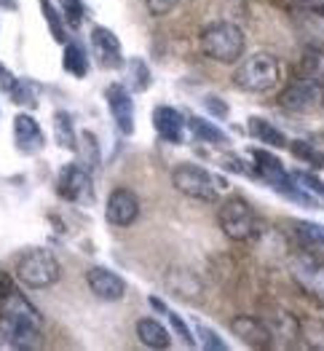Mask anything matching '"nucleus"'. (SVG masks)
Listing matches in <instances>:
<instances>
[{"mask_svg": "<svg viewBox=\"0 0 324 351\" xmlns=\"http://www.w3.org/2000/svg\"><path fill=\"white\" fill-rule=\"evenodd\" d=\"M199 46L209 59H214L220 64H236L244 57L247 38H244V29L234 22H212L201 29Z\"/></svg>", "mask_w": 324, "mask_h": 351, "instance_id": "nucleus-1", "label": "nucleus"}, {"mask_svg": "<svg viewBox=\"0 0 324 351\" xmlns=\"http://www.w3.org/2000/svg\"><path fill=\"white\" fill-rule=\"evenodd\" d=\"M172 185L182 196L188 199H196V202H204V204H214L220 191L225 188V180L223 177H214L209 169L199 167V164H177L175 172H172Z\"/></svg>", "mask_w": 324, "mask_h": 351, "instance_id": "nucleus-2", "label": "nucleus"}, {"mask_svg": "<svg viewBox=\"0 0 324 351\" xmlns=\"http://www.w3.org/2000/svg\"><path fill=\"white\" fill-rule=\"evenodd\" d=\"M16 279L32 287V290H46L51 285H57L59 276H62V268L59 261L54 258V252L43 250V247H35V250H25L19 258H16V268H14Z\"/></svg>", "mask_w": 324, "mask_h": 351, "instance_id": "nucleus-3", "label": "nucleus"}, {"mask_svg": "<svg viewBox=\"0 0 324 351\" xmlns=\"http://www.w3.org/2000/svg\"><path fill=\"white\" fill-rule=\"evenodd\" d=\"M279 59L268 51H258L236 67L234 84L247 94H263L279 84Z\"/></svg>", "mask_w": 324, "mask_h": 351, "instance_id": "nucleus-4", "label": "nucleus"}, {"mask_svg": "<svg viewBox=\"0 0 324 351\" xmlns=\"http://www.w3.org/2000/svg\"><path fill=\"white\" fill-rule=\"evenodd\" d=\"M217 223L231 241H249L258 236V217H255L249 202L241 196H231L220 204Z\"/></svg>", "mask_w": 324, "mask_h": 351, "instance_id": "nucleus-5", "label": "nucleus"}, {"mask_svg": "<svg viewBox=\"0 0 324 351\" xmlns=\"http://www.w3.org/2000/svg\"><path fill=\"white\" fill-rule=\"evenodd\" d=\"M279 105L297 116H311L324 108V81L311 75V78H297L287 84L279 94Z\"/></svg>", "mask_w": 324, "mask_h": 351, "instance_id": "nucleus-6", "label": "nucleus"}, {"mask_svg": "<svg viewBox=\"0 0 324 351\" xmlns=\"http://www.w3.org/2000/svg\"><path fill=\"white\" fill-rule=\"evenodd\" d=\"M57 196L70 204L94 202V180L84 164H64L57 175Z\"/></svg>", "mask_w": 324, "mask_h": 351, "instance_id": "nucleus-7", "label": "nucleus"}, {"mask_svg": "<svg viewBox=\"0 0 324 351\" xmlns=\"http://www.w3.org/2000/svg\"><path fill=\"white\" fill-rule=\"evenodd\" d=\"M290 274L297 282V287L306 295H311L314 300H319L324 306V261L316 255H297L290 263Z\"/></svg>", "mask_w": 324, "mask_h": 351, "instance_id": "nucleus-8", "label": "nucleus"}, {"mask_svg": "<svg viewBox=\"0 0 324 351\" xmlns=\"http://www.w3.org/2000/svg\"><path fill=\"white\" fill-rule=\"evenodd\" d=\"M88 43H91V54L102 70H123L126 59H123V49H121V38L113 29L97 25L91 29Z\"/></svg>", "mask_w": 324, "mask_h": 351, "instance_id": "nucleus-9", "label": "nucleus"}, {"mask_svg": "<svg viewBox=\"0 0 324 351\" xmlns=\"http://www.w3.org/2000/svg\"><path fill=\"white\" fill-rule=\"evenodd\" d=\"M140 217V199L132 188H116L108 202H105V220L110 226H118V228H129L134 226Z\"/></svg>", "mask_w": 324, "mask_h": 351, "instance_id": "nucleus-10", "label": "nucleus"}, {"mask_svg": "<svg viewBox=\"0 0 324 351\" xmlns=\"http://www.w3.org/2000/svg\"><path fill=\"white\" fill-rule=\"evenodd\" d=\"M105 102H108V110L116 121L118 132L123 137H132L134 134V99H132V91L123 84H110L105 88Z\"/></svg>", "mask_w": 324, "mask_h": 351, "instance_id": "nucleus-11", "label": "nucleus"}, {"mask_svg": "<svg viewBox=\"0 0 324 351\" xmlns=\"http://www.w3.org/2000/svg\"><path fill=\"white\" fill-rule=\"evenodd\" d=\"M86 285L94 298L105 300V303H116L126 298V282L118 276L116 271L110 268H102V265H94L86 271Z\"/></svg>", "mask_w": 324, "mask_h": 351, "instance_id": "nucleus-12", "label": "nucleus"}, {"mask_svg": "<svg viewBox=\"0 0 324 351\" xmlns=\"http://www.w3.org/2000/svg\"><path fill=\"white\" fill-rule=\"evenodd\" d=\"M231 332L244 346H252V349H268L273 343V330L258 317H247V314L234 317L231 319Z\"/></svg>", "mask_w": 324, "mask_h": 351, "instance_id": "nucleus-13", "label": "nucleus"}, {"mask_svg": "<svg viewBox=\"0 0 324 351\" xmlns=\"http://www.w3.org/2000/svg\"><path fill=\"white\" fill-rule=\"evenodd\" d=\"M14 145L25 156H35L46 145V134H43L40 123L29 113H16L14 116Z\"/></svg>", "mask_w": 324, "mask_h": 351, "instance_id": "nucleus-14", "label": "nucleus"}, {"mask_svg": "<svg viewBox=\"0 0 324 351\" xmlns=\"http://www.w3.org/2000/svg\"><path fill=\"white\" fill-rule=\"evenodd\" d=\"M185 126H188V118L182 116L177 108H172V105H158L153 110V129H155V134L161 140L172 143V145H182Z\"/></svg>", "mask_w": 324, "mask_h": 351, "instance_id": "nucleus-15", "label": "nucleus"}, {"mask_svg": "<svg viewBox=\"0 0 324 351\" xmlns=\"http://www.w3.org/2000/svg\"><path fill=\"white\" fill-rule=\"evenodd\" d=\"M134 332L140 338V343L147 349H169L172 346V332L153 317H142L134 324Z\"/></svg>", "mask_w": 324, "mask_h": 351, "instance_id": "nucleus-16", "label": "nucleus"}, {"mask_svg": "<svg viewBox=\"0 0 324 351\" xmlns=\"http://www.w3.org/2000/svg\"><path fill=\"white\" fill-rule=\"evenodd\" d=\"M247 132H249L252 140H258V143H263V145H268V147L290 145L287 134H284L282 129H276L271 121H265V118H260V116H252L249 121H247Z\"/></svg>", "mask_w": 324, "mask_h": 351, "instance_id": "nucleus-17", "label": "nucleus"}, {"mask_svg": "<svg viewBox=\"0 0 324 351\" xmlns=\"http://www.w3.org/2000/svg\"><path fill=\"white\" fill-rule=\"evenodd\" d=\"M62 67L64 73H70L73 78H86L88 70H91V62L84 49V43L78 40H67L64 43V51H62Z\"/></svg>", "mask_w": 324, "mask_h": 351, "instance_id": "nucleus-18", "label": "nucleus"}, {"mask_svg": "<svg viewBox=\"0 0 324 351\" xmlns=\"http://www.w3.org/2000/svg\"><path fill=\"white\" fill-rule=\"evenodd\" d=\"M150 84H153V73L145 64V59H126V64H123V86L129 88L132 94H140V91H147Z\"/></svg>", "mask_w": 324, "mask_h": 351, "instance_id": "nucleus-19", "label": "nucleus"}, {"mask_svg": "<svg viewBox=\"0 0 324 351\" xmlns=\"http://www.w3.org/2000/svg\"><path fill=\"white\" fill-rule=\"evenodd\" d=\"M188 132H190L196 140L209 143V145H225V143H228V134H225L220 126L209 123V121L201 116H188Z\"/></svg>", "mask_w": 324, "mask_h": 351, "instance_id": "nucleus-20", "label": "nucleus"}, {"mask_svg": "<svg viewBox=\"0 0 324 351\" xmlns=\"http://www.w3.org/2000/svg\"><path fill=\"white\" fill-rule=\"evenodd\" d=\"M150 306H153L155 311H161V314H164V317L169 319V324H172V330H175L177 335H179V341H182L185 346H190V349H193V346L199 343V341H196V335L190 332V327H188V322H185V319H182V317L177 314L175 308H169V306H166V303H164L161 298H155V295H153V298H150Z\"/></svg>", "mask_w": 324, "mask_h": 351, "instance_id": "nucleus-21", "label": "nucleus"}, {"mask_svg": "<svg viewBox=\"0 0 324 351\" xmlns=\"http://www.w3.org/2000/svg\"><path fill=\"white\" fill-rule=\"evenodd\" d=\"M54 137H57V145L62 150H70V153L78 150V134H75V126H73V116L67 110L54 113Z\"/></svg>", "mask_w": 324, "mask_h": 351, "instance_id": "nucleus-22", "label": "nucleus"}, {"mask_svg": "<svg viewBox=\"0 0 324 351\" xmlns=\"http://www.w3.org/2000/svg\"><path fill=\"white\" fill-rule=\"evenodd\" d=\"M38 5H40V14H43V19H46V27L51 32V38L57 40V43H67L70 38H67V25H64V16H62V11H59V5H54L51 0H38Z\"/></svg>", "mask_w": 324, "mask_h": 351, "instance_id": "nucleus-23", "label": "nucleus"}, {"mask_svg": "<svg viewBox=\"0 0 324 351\" xmlns=\"http://www.w3.org/2000/svg\"><path fill=\"white\" fill-rule=\"evenodd\" d=\"M290 175H292V180L297 182V188H300L314 204L324 206V180H319L314 172H306V169H295Z\"/></svg>", "mask_w": 324, "mask_h": 351, "instance_id": "nucleus-24", "label": "nucleus"}, {"mask_svg": "<svg viewBox=\"0 0 324 351\" xmlns=\"http://www.w3.org/2000/svg\"><path fill=\"white\" fill-rule=\"evenodd\" d=\"M287 147H290V153H292L297 161L308 164L314 172H324V150H319V147L311 145V143H306V140H292Z\"/></svg>", "mask_w": 324, "mask_h": 351, "instance_id": "nucleus-25", "label": "nucleus"}, {"mask_svg": "<svg viewBox=\"0 0 324 351\" xmlns=\"http://www.w3.org/2000/svg\"><path fill=\"white\" fill-rule=\"evenodd\" d=\"M8 97H11L14 105L38 108V86H35V81H29V78H19L16 86H14V91H11Z\"/></svg>", "mask_w": 324, "mask_h": 351, "instance_id": "nucleus-26", "label": "nucleus"}, {"mask_svg": "<svg viewBox=\"0 0 324 351\" xmlns=\"http://www.w3.org/2000/svg\"><path fill=\"white\" fill-rule=\"evenodd\" d=\"M62 16H64V25L73 29H78L84 22H86V5L84 0H59L57 3Z\"/></svg>", "mask_w": 324, "mask_h": 351, "instance_id": "nucleus-27", "label": "nucleus"}, {"mask_svg": "<svg viewBox=\"0 0 324 351\" xmlns=\"http://www.w3.org/2000/svg\"><path fill=\"white\" fill-rule=\"evenodd\" d=\"M295 234L300 236L306 244H316L324 247V226L322 223H314V220H292Z\"/></svg>", "mask_w": 324, "mask_h": 351, "instance_id": "nucleus-28", "label": "nucleus"}, {"mask_svg": "<svg viewBox=\"0 0 324 351\" xmlns=\"http://www.w3.org/2000/svg\"><path fill=\"white\" fill-rule=\"evenodd\" d=\"M196 335H199V343L204 346L206 351H225L228 346H225V341L212 330V327H206V324H196Z\"/></svg>", "mask_w": 324, "mask_h": 351, "instance_id": "nucleus-29", "label": "nucleus"}, {"mask_svg": "<svg viewBox=\"0 0 324 351\" xmlns=\"http://www.w3.org/2000/svg\"><path fill=\"white\" fill-rule=\"evenodd\" d=\"M223 167L228 169V172H234V175H244V177H258L255 175V167H249V164H244L238 156H223Z\"/></svg>", "mask_w": 324, "mask_h": 351, "instance_id": "nucleus-30", "label": "nucleus"}, {"mask_svg": "<svg viewBox=\"0 0 324 351\" xmlns=\"http://www.w3.org/2000/svg\"><path fill=\"white\" fill-rule=\"evenodd\" d=\"M177 3H179V0H145L150 16H166V14H172Z\"/></svg>", "mask_w": 324, "mask_h": 351, "instance_id": "nucleus-31", "label": "nucleus"}, {"mask_svg": "<svg viewBox=\"0 0 324 351\" xmlns=\"http://www.w3.org/2000/svg\"><path fill=\"white\" fill-rule=\"evenodd\" d=\"M204 108L209 116L214 118H228V105L220 99V97H214V94H209V97H204Z\"/></svg>", "mask_w": 324, "mask_h": 351, "instance_id": "nucleus-32", "label": "nucleus"}, {"mask_svg": "<svg viewBox=\"0 0 324 351\" xmlns=\"http://www.w3.org/2000/svg\"><path fill=\"white\" fill-rule=\"evenodd\" d=\"M14 293H16V282H14V276H11L8 271H0V306H3Z\"/></svg>", "mask_w": 324, "mask_h": 351, "instance_id": "nucleus-33", "label": "nucleus"}, {"mask_svg": "<svg viewBox=\"0 0 324 351\" xmlns=\"http://www.w3.org/2000/svg\"><path fill=\"white\" fill-rule=\"evenodd\" d=\"M16 81H19V78H16V75H14V73L0 62V91H3V94H11L14 86H16Z\"/></svg>", "mask_w": 324, "mask_h": 351, "instance_id": "nucleus-34", "label": "nucleus"}, {"mask_svg": "<svg viewBox=\"0 0 324 351\" xmlns=\"http://www.w3.org/2000/svg\"><path fill=\"white\" fill-rule=\"evenodd\" d=\"M0 8L3 11H16L19 8V0H0Z\"/></svg>", "mask_w": 324, "mask_h": 351, "instance_id": "nucleus-35", "label": "nucleus"}, {"mask_svg": "<svg viewBox=\"0 0 324 351\" xmlns=\"http://www.w3.org/2000/svg\"><path fill=\"white\" fill-rule=\"evenodd\" d=\"M311 11H314L319 19H324V3H314V5H311Z\"/></svg>", "mask_w": 324, "mask_h": 351, "instance_id": "nucleus-36", "label": "nucleus"}]
</instances>
